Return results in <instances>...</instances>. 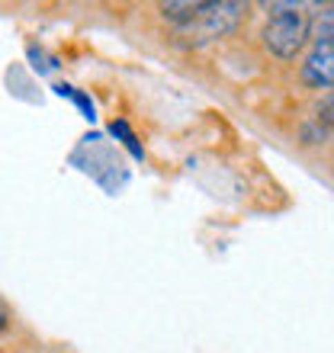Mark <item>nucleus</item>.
Here are the masks:
<instances>
[{
	"label": "nucleus",
	"mask_w": 334,
	"mask_h": 353,
	"mask_svg": "<svg viewBox=\"0 0 334 353\" xmlns=\"http://www.w3.org/2000/svg\"><path fill=\"white\" fill-rule=\"evenodd\" d=\"M158 10L177 36L196 46L235 32V26L248 13L244 3H161Z\"/></svg>",
	"instance_id": "1"
},
{
	"label": "nucleus",
	"mask_w": 334,
	"mask_h": 353,
	"mask_svg": "<svg viewBox=\"0 0 334 353\" xmlns=\"http://www.w3.org/2000/svg\"><path fill=\"white\" fill-rule=\"evenodd\" d=\"M315 13L308 3H270L264 23V46L279 61H293L312 42Z\"/></svg>",
	"instance_id": "2"
},
{
	"label": "nucleus",
	"mask_w": 334,
	"mask_h": 353,
	"mask_svg": "<svg viewBox=\"0 0 334 353\" xmlns=\"http://www.w3.org/2000/svg\"><path fill=\"white\" fill-rule=\"evenodd\" d=\"M299 74H302V84L318 87V90H334V7H328L318 17Z\"/></svg>",
	"instance_id": "3"
},
{
	"label": "nucleus",
	"mask_w": 334,
	"mask_h": 353,
	"mask_svg": "<svg viewBox=\"0 0 334 353\" xmlns=\"http://www.w3.org/2000/svg\"><path fill=\"white\" fill-rule=\"evenodd\" d=\"M110 135L116 141H122V148L129 151L135 161H145V148H141V141H139V135L132 132V125L126 119H112L110 122Z\"/></svg>",
	"instance_id": "4"
},
{
	"label": "nucleus",
	"mask_w": 334,
	"mask_h": 353,
	"mask_svg": "<svg viewBox=\"0 0 334 353\" xmlns=\"http://www.w3.org/2000/svg\"><path fill=\"white\" fill-rule=\"evenodd\" d=\"M55 93H58V97H68V100L75 103L77 110L84 112V119H87V122H93V119H97V103L90 100V93L77 90L75 84H55Z\"/></svg>",
	"instance_id": "5"
},
{
	"label": "nucleus",
	"mask_w": 334,
	"mask_h": 353,
	"mask_svg": "<svg viewBox=\"0 0 334 353\" xmlns=\"http://www.w3.org/2000/svg\"><path fill=\"white\" fill-rule=\"evenodd\" d=\"M318 125H325L328 132H334V93H328L322 106H318Z\"/></svg>",
	"instance_id": "6"
}]
</instances>
